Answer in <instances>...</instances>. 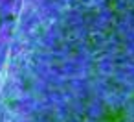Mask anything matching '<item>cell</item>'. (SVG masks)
<instances>
[{"instance_id":"obj_1","label":"cell","mask_w":134,"mask_h":122,"mask_svg":"<svg viewBox=\"0 0 134 122\" xmlns=\"http://www.w3.org/2000/svg\"><path fill=\"white\" fill-rule=\"evenodd\" d=\"M105 115V104L101 100H92L86 104V118H92V120H101Z\"/></svg>"},{"instance_id":"obj_2","label":"cell","mask_w":134,"mask_h":122,"mask_svg":"<svg viewBox=\"0 0 134 122\" xmlns=\"http://www.w3.org/2000/svg\"><path fill=\"white\" fill-rule=\"evenodd\" d=\"M20 11V0H8L4 6H0V21L2 19H15Z\"/></svg>"}]
</instances>
